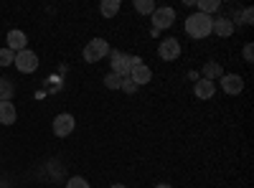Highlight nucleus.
I'll use <instances>...</instances> for the list:
<instances>
[{
  "label": "nucleus",
  "instance_id": "obj_10",
  "mask_svg": "<svg viewBox=\"0 0 254 188\" xmlns=\"http://www.w3.org/2000/svg\"><path fill=\"white\" fill-rule=\"evenodd\" d=\"M193 92H196V97H198V99H211V97L216 94V84H214L211 79H203V76H201V79L196 81Z\"/></svg>",
  "mask_w": 254,
  "mask_h": 188
},
{
  "label": "nucleus",
  "instance_id": "obj_13",
  "mask_svg": "<svg viewBox=\"0 0 254 188\" xmlns=\"http://www.w3.org/2000/svg\"><path fill=\"white\" fill-rule=\"evenodd\" d=\"M18 117L13 102H0V125H13Z\"/></svg>",
  "mask_w": 254,
  "mask_h": 188
},
{
  "label": "nucleus",
  "instance_id": "obj_24",
  "mask_svg": "<svg viewBox=\"0 0 254 188\" xmlns=\"http://www.w3.org/2000/svg\"><path fill=\"white\" fill-rule=\"evenodd\" d=\"M244 61H254V46L252 44L244 46Z\"/></svg>",
  "mask_w": 254,
  "mask_h": 188
},
{
  "label": "nucleus",
  "instance_id": "obj_4",
  "mask_svg": "<svg viewBox=\"0 0 254 188\" xmlns=\"http://www.w3.org/2000/svg\"><path fill=\"white\" fill-rule=\"evenodd\" d=\"M15 69L20 71V74H33L36 69H38V56H36V51H31V49H26V51H20V54H15Z\"/></svg>",
  "mask_w": 254,
  "mask_h": 188
},
{
  "label": "nucleus",
  "instance_id": "obj_1",
  "mask_svg": "<svg viewBox=\"0 0 254 188\" xmlns=\"http://www.w3.org/2000/svg\"><path fill=\"white\" fill-rule=\"evenodd\" d=\"M211 28H214V18L211 15H203V13H193L186 18V33L190 38H206L211 36Z\"/></svg>",
  "mask_w": 254,
  "mask_h": 188
},
{
  "label": "nucleus",
  "instance_id": "obj_20",
  "mask_svg": "<svg viewBox=\"0 0 254 188\" xmlns=\"http://www.w3.org/2000/svg\"><path fill=\"white\" fill-rule=\"evenodd\" d=\"M120 89H122V92H127V94H135V92H137V84H135V81H132L130 76H125V79L120 81Z\"/></svg>",
  "mask_w": 254,
  "mask_h": 188
},
{
  "label": "nucleus",
  "instance_id": "obj_12",
  "mask_svg": "<svg viewBox=\"0 0 254 188\" xmlns=\"http://www.w3.org/2000/svg\"><path fill=\"white\" fill-rule=\"evenodd\" d=\"M211 33H216V36H221V38H229L231 33H234V20H229V18H216Z\"/></svg>",
  "mask_w": 254,
  "mask_h": 188
},
{
  "label": "nucleus",
  "instance_id": "obj_6",
  "mask_svg": "<svg viewBox=\"0 0 254 188\" xmlns=\"http://www.w3.org/2000/svg\"><path fill=\"white\" fill-rule=\"evenodd\" d=\"M74 127H76V122H74V117L71 115H56V120H54V135L56 137H69L71 132H74Z\"/></svg>",
  "mask_w": 254,
  "mask_h": 188
},
{
  "label": "nucleus",
  "instance_id": "obj_21",
  "mask_svg": "<svg viewBox=\"0 0 254 188\" xmlns=\"http://www.w3.org/2000/svg\"><path fill=\"white\" fill-rule=\"evenodd\" d=\"M120 81H122V79H120L117 74L110 71L107 76H104V87H107V89H120Z\"/></svg>",
  "mask_w": 254,
  "mask_h": 188
},
{
  "label": "nucleus",
  "instance_id": "obj_9",
  "mask_svg": "<svg viewBox=\"0 0 254 188\" xmlns=\"http://www.w3.org/2000/svg\"><path fill=\"white\" fill-rule=\"evenodd\" d=\"M221 89L226 94H239L244 89V79L239 74H224L221 76Z\"/></svg>",
  "mask_w": 254,
  "mask_h": 188
},
{
  "label": "nucleus",
  "instance_id": "obj_15",
  "mask_svg": "<svg viewBox=\"0 0 254 188\" xmlns=\"http://www.w3.org/2000/svg\"><path fill=\"white\" fill-rule=\"evenodd\" d=\"M224 76V69H221V64L219 61H208V64H203V79H221Z\"/></svg>",
  "mask_w": 254,
  "mask_h": 188
},
{
  "label": "nucleus",
  "instance_id": "obj_23",
  "mask_svg": "<svg viewBox=\"0 0 254 188\" xmlns=\"http://www.w3.org/2000/svg\"><path fill=\"white\" fill-rule=\"evenodd\" d=\"M242 18H244L247 26H252V23H254V10H252V8H244V10H242Z\"/></svg>",
  "mask_w": 254,
  "mask_h": 188
},
{
  "label": "nucleus",
  "instance_id": "obj_2",
  "mask_svg": "<svg viewBox=\"0 0 254 188\" xmlns=\"http://www.w3.org/2000/svg\"><path fill=\"white\" fill-rule=\"evenodd\" d=\"M110 64H112V74H117L120 79H125V76H130V71H132V66L135 64H142V59L140 56H127V54H122V51H110Z\"/></svg>",
  "mask_w": 254,
  "mask_h": 188
},
{
  "label": "nucleus",
  "instance_id": "obj_22",
  "mask_svg": "<svg viewBox=\"0 0 254 188\" xmlns=\"http://www.w3.org/2000/svg\"><path fill=\"white\" fill-rule=\"evenodd\" d=\"M66 188H92V186L87 183V178H79V176H76V178H71V181L66 183Z\"/></svg>",
  "mask_w": 254,
  "mask_h": 188
},
{
  "label": "nucleus",
  "instance_id": "obj_18",
  "mask_svg": "<svg viewBox=\"0 0 254 188\" xmlns=\"http://www.w3.org/2000/svg\"><path fill=\"white\" fill-rule=\"evenodd\" d=\"M214 10H219V0H198V13L211 15Z\"/></svg>",
  "mask_w": 254,
  "mask_h": 188
},
{
  "label": "nucleus",
  "instance_id": "obj_3",
  "mask_svg": "<svg viewBox=\"0 0 254 188\" xmlns=\"http://www.w3.org/2000/svg\"><path fill=\"white\" fill-rule=\"evenodd\" d=\"M104 56H110V44L104 38H92L87 46H84V61L87 64H97Z\"/></svg>",
  "mask_w": 254,
  "mask_h": 188
},
{
  "label": "nucleus",
  "instance_id": "obj_19",
  "mask_svg": "<svg viewBox=\"0 0 254 188\" xmlns=\"http://www.w3.org/2000/svg\"><path fill=\"white\" fill-rule=\"evenodd\" d=\"M15 61V54L10 49H0V66H10Z\"/></svg>",
  "mask_w": 254,
  "mask_h": 188
},
{
  "label": "nucleus",
  "instance_id": "obj_17",
  "mask_svg": "<svg viewBox=\"0 0 254 188\" xmlns=\"http://www.w3.org/2000/svg\"><path fill=\"white\" fill-rule=\"evenodd\" d=\"M155 8H158V5L153 3V0H135V10L142 13V15H153Z\"/></svg>",
  "mask_w": 254,
  "mask_h": 188
},
{
  "label": "nucleus",
  "instance_id": "obj_7",
  "mask_svg": "<svg viewBox=\"0 0 254 188\" xmlns=\"http://www.w3.org/2000/svg\"><path fill=\"white\" fill-rule=\"evenodd\" d=\"M158 56H160L163 61H176V59L181 56V44H178V38H165V41H160Z\"/></svg>",
  "mask_w": 254,
  "mask_h": 188
},
{
  "label": "nucleus",
  "instance_id": "obj_5",
  "mask_svg": "<svg viewBox=\"0 0 254 188\" xmlns=\"http://www.w3.org/2000/svg\"><path fill=\"white\" fill-rule=\"evenodd\" d=\"M150 20H153V28H155V31H165V28L173 26L176 10H173V8H155L153 15H150Z\"/></svg>",
  "mask_w": 254,
  "mask_h": 188
},
{
  "label": "nucleus",
  "instance_id": "obj_11",
  "mask_svg": "<svg viewBox=\"0 0 254 188\" xmlns=\"http://www.w3.org/2000/svg\"><path fill=\"white\" fill-rule=\"evenodd\" d=\"M130 79L140 87V84H147V81L153 79V71H150V66H145V64H135L132 71H130Z\"/></svg>",
  "mask_w": 254,
  "mask_h": 188
},
{
  "label": "nucleus",
  "instance_id": "obj_25",
  "mask_svg": "<svg viewBox=\"0 0 254 188\" xmlns=\"http://www.w3.org/2000/svg\"><path fill=\"white\" fill-rule=\"evenodd\" d=\"M155 188H171V186H168V183H160V186H155Z\"/></svg>",
  "mask_w": 254,
  "mask_h": 188
},
{
  "label": "nucleus",
  "instance_id": "obj_8",
  "mask_svg": "<svg viewBox=\"0 0 254 188\" xmlns=\"http://www.w3.org/2000/svg\"><path fill=\"white\" fill-rule=\"evenodd\" d=\"M5 41H8V46H5V49H10L13 54H20V51H26V49H28V38H26V33H23V31H18V28L8 31Z\"/></svg>",
  "mask_w": 254,
  "mask_h": 188
},
{
  "label": "nucleus",
  "instance_id": "obj_16",
  "mask_svg": "<svg viewBox=\"0 0 254 188\" xmlns=\"http://www.w3.org/2000/svg\"><path fill=\"white\" fill-rule=\"evenodd\" d=\"M15 94V87L10 79H0V102H10Z\"/></svg>",
  "mask_w": 254,
  "mask_h": 188
},
{
  "label": "nucleus",
  "instance_id": "obj_14",
  "mask_svg": "<svg viewBox=\"0 0 254 188\" xmlns=\"http://www.w3.org/2000/svg\"><path fill=\"white\" fill-rule=\"evenodd\" d=\"M120 8H122V3H120V0H102L99 13H102L104 18H115V15L120 13Z\"/></svg>",
  "mask_w": 254,
  "mask_h": 188
},
{
  "label": "nucleus",
  "instance_id": "obj_26",
  "mask_svg": "<svg viewBox=\"0 0 254 188\" xmlns=\"http://www.w3.org/2000/svg\"><path fill=\"white\" fill-rule=\"evenodd\" d=\"M112 188H127V186H122V183H115V186H112Z\"/></svg>",
  "mask_w": 254,
  "mask_h": 188
}]
</instances>
